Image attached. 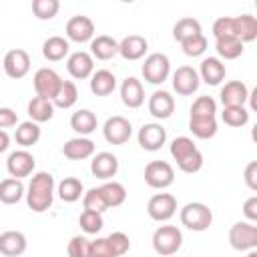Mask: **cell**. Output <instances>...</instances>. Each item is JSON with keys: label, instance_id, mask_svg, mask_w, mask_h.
Returning a JSON list of instances; mask_svg holds the SVG:
<instances>
[{"label": "cell", "instance_id": "9a60e30c", "mask_svg": "<svg viewBox=\"0 0 257 257\" xmlns=\"http://www.w3.org/2000/svg\"><path fill=\"white\" fill-rule=\"evenodd\" d=\"M137 139H139V145H141L145 151L155 153V151H159V149L165 145V141H167V131H165L163 124H159V122H147V124H143V126L139 128Z\"/></svg>", "mask_w": 257, "mask_h": 257}, {"label": "cell", "instance_id": "9c48e42d", "mask_svg": "<svg viewBox=\"0 0 257 257\" xmlns=\"http://www.w3.org/2000/svg\"><path fill=\"white\" fill-rule=\"evenodd\" d=\"M2 66H4L6 76H10L14 80H20L30 72V56L22 48H12L4 54Z\"/></svg>", "mask_w": 257, "mask_h": 257}, {"label": "cell", "instance_id": "5b68a950", "mask_svg": "<svg viewBox=\"0 0 257 257\" xmlns=\"http://www.w3.org/2000/svg\"><path fill=\"white\" fill-rule=\"evenodd\" d=\"M229 243L235 251H253L257 247V227L249 221H239L229 229Z\"/></svg>", "mask_w": 257, "mask_h": 257}, {"label": "cell", "instance_id": "7402d4cb", "mask_svg": "<svg viewBox=\"0 0 257 257\" xmlns=\"http://www.w3.org/2000/svg\"><path fill=\"white\" fill-rule=\"evenodd\" d=\"M62 155L70 161H84L94 155V143L88 137H74L68 139L62 147Z\"/></svg>", "mask_w": 257, "mask_h": 257}, {"label": "cell", "instance_id": "52a82bcc", "mask_svg": "<svg viewBox=\"0 0 257 257\" xmlns=\"http://www.w3.org/2000/svg\"><path fill=\"white\" fill-rule=\"evenodd\" d=\"M147 213L153 221H169L177 213V199L171 193H155L147 203Z\"/></svg>", "mask_w": 257, "mask_h": 257}, {"label": "cell", "instance_id": "e0dca14e", "mask_svg": "<svg viewBox=\"0 0 257 257\" xmlns=\"http://www.w3.org/2000/svg\"><path fill=\"white\" fill-rule=\"evenodd\" d=\"M199 78L209 84V86H217L223 82L225 74H227V68L223 64V60H219L217 56H209V58H203L201 66H199Z\"/></svg>", "mask_w": 257, "mask_h": 257}, {"label": "cell", "instance_id": "74e56055", "mask_svg": "<svg viewBox=\"0 0 257 257\" xmlns=\"http://www.w3.org/2000/svg\"><path fill=\"white\" fill-rule=\"evenodd\" d=\"M221 118L227 126L239 128V126H245L249 122V110L245 106H223Z\"/></svg>", "mask_w": 257, "mask_h": 257}, {"label": "cell", "instance_id": "3957f363", "mask_svg": "<svg viewBox=\"0 0 257 257\" xmlns=\"http://www.w3.org/2000/svg\"><path fill=\"white\" fill-rule=\"evenodd\" d=\"M183 245V233L179 227L175 225H161L159 229H155L153 233V249L163 255V257H169V255H175Z\"/></svg>", "mask_w": 257, "mask_h": 257}, {"label": "cell", "instance_id": "83f0119b", "mask_svg": "<svg viewBox=\"0 0 257 257\" xmlns=\"http://www.w3.org/2000/svg\"><path fill=\"white\" fill-rule=\"evenodd\" d=\"M68 50H70V44L62 36H48L42 44V56L50 62H58V60L66 58Z\"/></svg>", "mask_w": 257, "mask_h": 257}, {"label": "cell", "instance_id": "8d00e7d4", "mask_svg": "<svg viewBox=\"0 0 257 257\" xmlns=\"http://www.w3.org/2000/svg\"><path fill=\"white\" fill-rule=\"evenodd\" d=\"M197 34H201V22H199L197 18L187 16V18L177 20L175 26H173V38H175L179 44H181L183 40L191 38V36H197Z\"/></svg>", "mask_w": 257, "mask_h": 257}, {"label": "cell", "instance_id": "d4e9b609", "mask_svg": "<svg viewBox=\"0 0 257 257\" xmlns=\"http://www.w3.org/2000/svg\"><path fill=\"white\" fill-rule=\"evenodd\" d=\"M116 88V76L106 70V68H100V70H94L92 76H90V90L92 94L96 96H108L112 94Z\"/></svg>", "mask_w": 257, "mask_h": 257}, {"label": "cell", "instance_id": "7c38bea8", "mask_svg": "<svg viewBox=\"0 0 257 257\" xmlns=\"http://www.w3.org/2000/svg\"><path fill=\"white\" fill-rule=\"evenodd\" d=\"M34 165H36L34 155H32V153H28L26 149H18V151L10 153V155H8V159H6L8 175H10V177H14V179H22V177L32 175Z\"/></svg>", "mask_w": 257, "mask_h": 257}, {"label": "cell", "instance_id": "5bb4252c", "mask_svg": "<svg viewBox=\"0 0 257 257\" xmlns=\"http://www.w3.org/2000/svg\"><path fill=\"white\" fill-rule=\"evenodd\" d=\"M199 84H201V78L193 66H179L173 72V90L181 96H189L197 92Z\"/></svg>", "mask_w": 257, "mask_h": 257}, {"label": "cell", "instance_id": "7dc6e473", "mask_svg": "<svg viewBox=\"0 0 257 257\" xmlns=\"http://www.w3.org/2000/svg\"><path fill=\"white\" fill-rule=\"evenodd\" d=\"M106 241H108V245H110V249H112V253H114L116 257L124 255V253L131 249L128 235L122 233V231H114V233H110V235L106 237Z\"/></svg>", "mask_w": 257, "mask_h": 257}, {"label": "cell", "instance_id": "bcb514c9", "mask_svg": "<svg viewBox=\"0 0 257 257\" xmlns=\"http://www.w3.org/2000/svg\"><path fill=\"white\" fill-rule=\"evenodd\" d=\"M213 36L215 38H225V36H235V18L233 16H219L213 22ZM237 38V36H235Z\"/></svg>", "mask_w": 257, "mask_h": 257}, {"label": "cell", "instance_id": "f907efd6", "mask_svg": "<svg viewBox=\"0 0 257 257\" xmlns=\"http://www.w3.org/2000/svg\"><path fill=\"white\" fill-rule=\"evenodd\" d=\"M18 124V114L8 108V106H0V128H12Z\"/></svg>", "mask_w": 257, "mask_h": 257}, {"label": "cell", "instance_id": "ab89813d", "mask_svg": "<svg viewBox=\"0 0 257 257\" xmlns=\"http://www.w3.org/2000/svg\"><path fill=\"white\" fill-rule=\"evenodd\" d=\"M78 225H80V229H82L84 233L96 235V233L102 229V225H104L102 213H96V211H82L80 217H78Z\"/></svg>", "mask_w": 257, "mask_h": 257}, {"label": "cell", "instance_id": "d6986e66", "mask_svg": "<svg viewBox=\"0 0 257 257\" xmlns=\"http://www.w3.org/2000/svg\"><path fill=\"white\" fill-rule=\"evenodd\" d=\"M147 50H149V42L141 34H128L118 42V54L124 60H139L147 54Z\"/></svg>", "mask_w": 257, "mask_h": 257}, {"label": "cell", "instance_id": "44dd1931", "mask_svg": "<svg viewBox=\"0 0 257 257\" xmlns=\"http://www.w3.org/2000/svg\"><path fill=\"white\" fill-rule=\"evenodd\" d=\"M120 100L128 108H139L145 102V88L139 78L126 76L120 84Z\"/></svg>", "mask_w": 257, "mask_h": 257}, {"label": "cell", "instance_id": "11a10c76", "mask_svg": "<svg viewBox=\"0 0 257 257\" xmlns=\"http://www.w3.org/2000/svg\"><path fill=\"white\" fill-rule=\"evenodd\" d=\"M245 257H257V251H255V249H253V251H249V253H247V255H245Z\"/></svg>", "mask_w": 257, "mask_h": 257}, {"label": "cell", "instance_id": "ffe728a7", "mask_svg": "<svg viewBox=\"0 0 257 257\" xmlns=\"http://www.w3.org/2000/svg\"><path fill=\"white\" fill-rule=\"evenodd\" d=\"M149 112L155 118H159V120L169 118L175 112V98L171 96V92H167V90H155L149 96Z\"/></svg>", "mask_w": 257, "mask_h": 257}, {"label": "cell", "instance_id": "b9f144b4", "mask_svg": "<svg viewBox=\"0 0 257 257\" xmlns=\"http://www.w3.org/2000/svg\"><path fill=\"white\" fill-rule=\"evenodd\" d=\"M207 38H205V34L201 32V34H197V36H191V38H187V40H183L181 42V48H183V52L187 54V56H201L205 50H207Z\"/></svg>", "mask_w": 257, "mask_h": 257}, {"label": "cell", "instance_id": "f35d334b", "mask_svg": "<svg viewBox=\"0 0 257 257\" xmlns=\"http://www.w3.org/2000/svg\"><path fill=\"white\" fill-rule=\"evenodd\" d=\"M195 151H197V147H195L193 139H189V137H177V139H173V143H171V157H173L177 163H181L183 159H187V157L193 155Z\"/></svg>", "mask_w": 257, "mask_h": 257}, {"label": "cell", "instance_id": "f5cc1de1", "mask_svg": "<svg viewBox=\"0 0 257 257\" xmlns=\"http://www.w3.org/2000/svg\"><path fill=\"white\" fill-rule=\"evenodd\" d=\"M243 215L249 219V223H255L257 221V197H249L245 203H243Z\"/></svg>", "mask_w": 257, "mask_h": 257}, {"label": "cell", "instance_id": "d6a6232c", "mask_svg": "<svg viewBox=\"0 0 257 257\" xmlns=\"http://www.w3.org/2000/svg\"><path fill=\"white\" fill-rule=\"evenodd\" d=\"M189 131L197 139H213L217 135V118L215 116H191Z\"/></svg>", "mask_w": 257, "mask_h": 257}, {"label": "cell", "instance_id": "f6af8a7d", "mask_svg": "<svg viewBox=\"0 0 257 257\" xmlns=\"http://www.w3.org/2000/svg\"><path fill=\"white\" fill-rule=\"evenodd\" d=\"M68 257H90V241L84 235H74L66 247Z\"/></svg>", "mask_w": 257, "mask_h": 257}, {"label": "cell", "instance_id": "30bf717a", "mask_svg": "<svg viewBox=\"0 0 257 257\" xmlns=\"http://www.w3.org/2000/svg\"><path fill=\"white\" fill-rule=\"evenodd\" d=\"M60 82H62V78L54 68H38L34 72V78H32L36 96H44L48 100H52V96L56 94Z\"/></svg>", "mask_w": 257, "mask_h": 257}, {"label": "cell", "instance_id": "836d02e7", "mask_svg": "<svg viewBox=\"0 0 257 257\" xmlns=\"http://www.w3.org/2000/svg\"><path fill=\"white\" fill-rule=\"evenodd\" d=\"M14 139L22 149H28V147H32V145H36L40 141V126L36 122H32V120H24V122H20L16 126Z\"/></svg>", "mask_w": 257, "mask_h": 257}, {"label": "cell", "instance_id": "ac0fdd59", "mask_svg": "<svg viewBox=\"0 0 257 257\" xmlns=\"http://www.w3.org/2000/svg\"><path fill=\"white\" fill-rule=\"evenodd\" d=\"M219 96H221L223 106H245V102L249 98V88L241 80H229L221 88Z\"/></svg>", "mask_w": 257, "mask_h": 257}, {"label": "cell", "instance_id": "4316f807", "mask_svg": "<svg viewBox=\"0 0 257 257\" xmlns=\"http://www.w3.org/2000/svg\"><path fill=\"white\" fill-rule=\"evenodd\" d=\"M28 116L36 124L50 120L54 116V104H52V100H48L44 96H32L30 102H28Z\"/></svg>", "mask_w": 257, "mask_h": 257}, {"label": "cell", "instance_id": "f1b7e54d", "mask_svg": "<svg viewBox=\"0 0 257 257\" xmlns=\"http://www.w3.org/2000/svg\"><path fill=\"white\" fill-rule=\"evenodd\" d=\"M24 197V185L20 179L8 177L0 181V203L4 205H16Z\"/></svg>", "mask_w": 257, "mask_h": 257}, {"label": "cell", "instance_id": "816d5d0a", "mask_svg": "<svg viewBox=\"0 0 257 257\" xmlns=\"http://www.w3.org/2000/svg\"><path fill=\"white\" fill-rule=\"evenodd\" d=\"M245 183L251 191H257V161H251L245 167Z\"/></svg>", "mask_w": 257, "mask_h": 257}, {"label": "cell", "instance_id": "2e32d148", "mask_svg": "<svg viewBox=\"0 0 257 257\" xmlns=\"http://www.w3.org/2000/svg\"><path fill=\"white\" fill-rule=\"evenodd\" d=\"M90 171L96 179H102V181H108L116 175L118 171V159L108 153V151H102V153H96L90 161Z\"/></svg>", "mask_w": 257, "mask_h": 257}, {"label": "cell", "instance_id": "6da1fadb", "mask_svg": "<svg viewBox=\"0 0 257 257\" xmlns=\"http://www.w3.org/2000/svg\"><path fill=\"white\" fill-rule=\"evenodd\" d=\"M26 195V205L34 213H44L52 207L54 201V177L46 171H38L30 177L28 191Z\"/></svg>", "mask_w": 257, "mask_h": 257}, {"label": "cell", "instance_id": "c3c4849f", "mask_svg": "<svg viewBox=\"0 0 257 257\" xmlns=\"http://www.w3.org/2000/svg\"><path fill=\"white\" fill-rule=\"evenodd\" d=\"M177 167H179L183 173H189V175L201 171V167H203V155H201V151L197 149L193 155H189L187 159H183L181 163H177Z\"/></svg>", "mask_w": 257, "mask_h": 257}, {"label": "cell", "instance_id": "d590c367", "mask_svg": "<svg viewBox=\"0 0 257 257\" xmlns=\"http://www.w3.org/2000/svg\"><path fill=\"white\" fill-rule=\"evenodd\" d=\"M78 98V88L72 80H62L56 94L52 96V104L54 108H70Z\"/></svg>", "mask_w": 257, "mask_h": 257}, {"label": "cell", "instance_id": "4fadbf2b", "mask_svg": "<svg viewBox=\"0 0 257 257\" xmlns=\"http://www.w3.org/2000/svg\"><path fill=\"white\" fill-rule=\"evenodd\" d=\"M66 70L76 80L90 78L92 72H94V58L90 56V52L76 50V52L68 54V58H66Z\"/></svg>", "mask_w": 257, "mask_h": 257}, {"label": "cell", "instance_id": "7bdbcfd3", "mask_svg": "<svg viewBox=\"0 0 257 257\" xmlns=\"http://www.w3.org/2000/svg\"><path fill=\"white\" fill-rule=\"evenodd\" d=\"M82 205H84V211H96V213L106 211V203H104L98 187H92L82 195Z\"/></svg>", "mask_w": 257, "mask_h": 257}, {"label": "cell", "instance_id": "8fae6325", "mask_svg": "<svg viewBox=\"0 0 257 257\" xmlns=\"http://www.w3.org/2000/svg\"><path fill=\"white\" fill-rule=\"evenodd\" d=\"M66 40H72V42H90L94 38V22L84 16V14H76L72 16L68 22H66Z\"/></svg>", "mask_w": 257, "mask_h": 257}, {"label": "cell", "instance_id": "1f68e13d", "mask_svg": "<svg viewBox=\"0 0 257 257\" xmlns=\"http://www.w3.org/2000/svg\"><path fill=\"white\" fill-rule=\"evenodd\" d=\"M215 50L219 54V60H235L243 54V42L235 36H225V38H215Z\"/></svg>", "mask_w": 257, "mask_h": 257}, {"label": "cell", "instance_id": "8992f818", "mask_svg": "<svg viewBox=\"0 0 257 257\" xmlns=\"http://www.w3.org/2000/svg\"><path fill=\"white\" fill-rule=\"evenodd\" d=\"M175 181V171L167 161H151L145 167V183L151 189H167Z\"/></svg>", "mask_w": 257, "mask_h": 257}, {"label": "cell", "instance_id": "ba28073f", "mask_svg": "<svg viewBox=\"0 0 257 257\" xmlns=\"http://www.w3.org/2000/svg\"><path fill=\"white\" fill-rule=\"evenodd\" d=\"M102 135H104L106 143H110V145H124L133 135V124L128 118L114 114V116H108L104 120Z\"/></svg>", "mask_w": 257, "mask_h": 257}, {"label": "cell", "instance_id": "681fc988", "mask_svg": "<svg viewBox=\"0 0 257 257\" xmlns=\"http://www.w3.org/2000/svg\"><path fill=\"white\" fill-rule=\"evenodd\" d=\"M90 257H116L106 241V237H98L90 241Z\"/></svg>", "mask_w": 257, "mask_h": 257}, {"label": "cell", "instance_id": "4dcf8cb0", "mask_svg": "<svg viewBox=\"0 0 257 257\" xmlns=\"http://www.w3.org/2000/svg\"><path fill=\"white\" fill-rule=\"evenodd\" d=\"M56 193H58V197H60L64 203H74V201H78V199L84 195V185H82V181L76 179V177H64V179L58 183Z\"/></svg>", "mask_w": 257, "mask_h": 257}, {"label": "cell", "instance_id": "7a4b0ae2", "mask_svg": "<svg viewBox=\"0 0 257 257\" xmlns=\"http://www.w3.org/2000/svg\"><path fill=\"white\" fill-rule=\"evenodd\" d=\"M181 223L187 227V229H191V231H197V233H201V231H207L209 227H211V223H213V211L205 205V203H199V201H195V203H187L183 209H181Z\"/></svg>", "mask_w": 257, "mask_h": 257}, {"label": "cell", "instance_id": "cb8c5ba5", "mask_svg": "<svg viewBox=\"0 0 257 257\" xmlns=\"http://www.w3.org/2000/svg\"><path fill=\"white\" fill-rule=\"evenodd\" d=\"M118 54V40H114L108 34H100L90 40V56L98 60H110Z\"/></svg>", "mask_w": 257, "mask_h": 257}, {"label": "cell", "instance_id": "603a6c76", "mask_svg": "<svg viewBox=\"0 0 257 257\" xmlns=\"http://www.w3.org/2000/svg\"><path fill=\"white\" fill-rule=\"evenodd\" d=\"M26 251V237L20 231L0 233V253L6 257H18Z\"/></svg>", "mask_w": 257, "mask_h": 257}, {"label": "cell", "instance_id": "277c9868", "mask_svg": "<svg viewBox=\"0 0 257 257\" xmlns=\"http://www.w3.org/2000/svg\"><path fill=\"white\" fill-rule=\"evenodd\" d=\"M141 72H143V78L147 82H151V84H163L169 78L171 60L163 52H153V54H149L145 58V62L141 66Z\"/></svg>", "mask_w": 257, "mask_h": 257}, {"label": "cell", "instance_id": "484cf974", "mask_svg": "<svg viewBox=\"0 0 257 257\" xmlns=\"http://www.w3.org/2000/svg\"><path fill=\"white\" fill-rule=\"evenodd\" d=\"M70 126L74 133H78V137H86L90 133L96 131L98 126V120H96V114L88 108H80L76 112H72L70 116Z\"/></svg>", "mask_w": 257, "mask_h": 257}, {"label": "cell", "instance_id": "e575fe53", "mask_svg": "<svg viewBox=\"0 0 257 257\" xmlns=\"http://www.w3.org/2000/svg\"><path fill=\"white\" fill-rule=\"evenodd\" d=\"M100 189V195L106 203V209H112V207H120L126 199V189L124 185L116 183V181H106L104 185L98 187Z\"/></svg>", "mask_w": 257, "mask_h": 257}, {"label": "cell", "instance_id": "db71d44e", "mask_svg": "<svg viewBox=\"0 0 257 257\" xmlns=\"http://www.w3.org/2000/svg\"><path fill=\"white\" fill-rule=\"evenodd\" d=\"M8 147H10V137H8V133H6V131H2V128H0V153H4Z\"/></svg>", "mask_w": 257, "mask_h": 257}, {"label": "cell", "instance_id": "60d3db41", "mask_svg": "<svg viewBox=\"0 0 257 257\" xmlns=\"http://www.w3.org/2000/svg\"><path fill=\"white\" fill-rule=\"evenodd\" d=\"M60 2L58 0H32V12L38 20H50L58 14Z\"/></svg>", "mask_w": 257, "mask_h": 257}, {"label": "cell", "instance_id": "ee69618b", "mask_svg": "<svg viewBox=\"0 0 257 257\" xmlns=\"http://www.w3.org/2000/svg\"><path fill=\"white\" fill-rule=\"evenodd\" d=\"M217 102L211 96H199L191 104V116H215Z\"/></svg>", "mask_w": 257, "mask_h": 257}, {"label": "cell", "instance_id": "f546056e", "mask_svg": "<svg viewBox=\"0 0 257 257\" xmlns=\"http://www.w3.org/2000/svg\"><path fill=\"white\" fill-rule=\"evenodd\" d=\"M235 18V36L245 44L257 38V18L253 14H241Z\"/></svg>", "mask_w": 257, "mask_h": 257}]
</instances>
